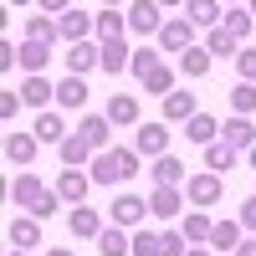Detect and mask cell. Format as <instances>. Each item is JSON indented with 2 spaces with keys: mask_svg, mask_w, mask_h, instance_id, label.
Listing matches in <instances>:
<instances>
[{
  "mask_svg": "<svg viewBox=\"0 0 256 256\" xmlns=\"http://www.w3.org/2000/svg\"><path fill=\"white\" fill-rule=\"evenodd\" d=\"M138 169H144L138 148H102V154L88 164V174H92V184H123V180H134Z\"/></svg>",
  "mask_w": 256,
  "mask_h": 256,
  "instance_id": "1",
  "label": "cell"
},
{
  "mask_svg": "<svg viewBox=\"0 0 256 256\" xmlns=\"http://www.w3.org/2000/svg\"><path fill=\"white\" fill-rule=\"evenodd\" d=\"M164 6L159 0H128V36H159L164 31Z\"/></svg>",
  "mask_w": 256,
  "mask_h": 256,
  "instance_id": "2",
  "label": "cell"
},
{
  "mask_svg": "<svg viewBox=\"0 0 256 256\" xmlns=\"http://www.w3.org/2000/svg\"><path fill=\"white\" fill-rule=\"evenodd\" d=\"M195 31H200V26H195L184 10H180V16H169V20H164V31H159V52H174V56L190 52V46H195Z\"/></svg>",
  "mask_w": 256,
  "mask_h": 256,
  "instance_id": "3",
  "label": "cell"
},
{
  "mask_svg": "<svg viewBox=\"0 0 256 256\" xmlns=\"http://www.w3.org/2000/svg\"><path fill=\"white\" fill-rule=\"evenodd\" d=\"M220 195H226V174H210V169H205V174H190L184 180V200L200 205V210H210Z\"/></svg>",
  "mask_w": 256,
  "mask_h": 256,
  "instance_id": "4",
  "label": "cell"
},
{
  "mask_svg": "<svg viewBox=\"0 0 256 256\" xmlns=\"http://www.w3.org/2000/svg\"><path fill=\"white\" fill-rule=\"evenodd\" d=\"M169 138H174V134H169V123H164V118H154V123H138L134 148H138L144 159H164V154H169Z\"/></svg>",
  "mask_w": 256,
  "mask_h": 256,
  "instance_id": "5",
  "label": "cell"
},
{
  "mask_svg": "<svg viewBox=\"0 0 256 256\" xmlns=\"http://www.w3.org/2000/svg\"><path fill=\"white\" fill-rule=\"evenodd\" d=\"M52 190L62 195V205H88V190H92V174H88V169H62Z\"/></svg>",
  "mask_w": 256,
  "mask_h": 256,
  "instance_id": "6",
  "label": "cell"
},
{
  "mask_svg": "<svg viewBox=\"0 0 256 256\" xmlns=\"http://www.w3.org/2000/svg\"><path fill=\"white\" fill-rule=\"evenodd\" d=\"M6 195H10L16 205H20V216H31V210L41 205V195H46V184H41L36 174H16V180L6 184Z\"/></svg>",
  "mask_w": 256,
  "mask_h": 256,
  "instance_id": "7",
  "label": "cell"
},
{
  "mask_svg": "<svg viewBox=\"0 0 256 256\" xmlns=\"http://www.w3.org/2000/svg\"><path fill=\"white\" fill-rule=\"evenodd\" d=\"M56 154H62V164H67V169H88V164L98 159V148H92V144H88V138H82L77 128H72V134L56 144Z\"/></svg>",
  "mask_w": 256,
  "mask_h": 256,
  "instance_id": "8",
  "label": "cell"
},
{
  "mask_svg": "<svg viewBox=\"0 0 256 256\" xmlns=\"http://www.w3.org/2000/svg\"><path fill=\"white\" fill-rule=\"evenodd\" d=\"M108 216H113V226L134 230V226H144V216H148V200H144V195H118Z\"/></svg>",
  "mask_w": 256,
  "mask_h": 256,
  "instance_id": "9",
  "label": "cell"
},
{
  "mask_svg": "<svg viewBox=\"0 0 256 256\" xmlns=\"http://www.w3.org/2000/svg\"><path fill=\"white\" fill-rule=\"evenodd\" d=\"M180 210H184V195L174 184H154V195H148V216H159V220H180Z\"/></svg>",
  "mask_w": 256,
  "mask_h": 256,
  "instance_id": "10",
  "label": "cell"
},
{
  "mask_svg": "<svg viewBox=\"0 0 256 256\" xmlns=\"http://www.w3.org/2000/svg\"><path fill=\"white\" fill-rule=\"evenodd\" d=\"M67 226H72V236H77V241H98L102 230H108V226H102V216H98L92 205H72V216H67Z\"/></svg>",
  "mask_w": 256,
  "mask_h": 256,
  "instance_id": "11",
  "label": "cell"
},
{
  "mask_svg": "<svg viewBox=\"0 0 256 256\" xmlns=\"http://www.w3.org/2000/svg\"><path fill=\"white\" fill-rule=\"evenodd\" d=\"M6 236H10V251H31V246H41V220L36 216H16L6 226Z\"/></svg>",
  "mask_w": 256,
  "mask_h": 256,
  "instance_id": "12",
  "label": "cell"
},
{
  "mask_svg": "<svg viewBox=\"0 0 256 256\" xmlns=\"http://www.w3.org/2000/svg\"><path fill=\"white\" fill-rule=\"evenodd\" d=\"M20 102H26V108H36V113H46L52 102H56V82H46V77H26V82H20Z\"/></svg>",
  "mask_w": 256,
  "mask_h": 256,
  "instance_id": "13",
  "label": "cell"
},
{
  "mask_svg": "<svg viewBox=\"0 0 256 256\" xmlns=\"http://www.w3.org/2000/svg\"><path fill=\"white\" fill-rule=\"evenodd\" d=\"M241 241H246V226L241 220H216V230H210V251H220V256H236Z\"/></svg>",
  "mask_w": 256,
  "mask_h": 256,
  "instance_id": "14",
  "label": "cell"
},
{
  "mask_svg": "<svg viewBox=\"0 0 256 256\" xmlns=\"http://www.w3.org/2000/svg\"><path fill=\"white\" fill-rule=\"evenodd\" d=\"M98 67H102V52L92 46V41L67 46V72H72V77H88V72H98Z\"/></svg>",
  "mask_w": 256,
  "mask_h": 256,
  "instance_id": "15",
  "label": "cell"
},
{
  "mask_svg": "<svg viewBox=\"0 0 256 256\" xmlns=\"http://www.w3.org/2000/svg\"><path fill=\"white\" fill-rule=\"evenodd\" d=\"M36 148H41V138H36V134H20V128H10V134H6V159H10V164H20V169L36 159Z\"/></svg>",
  "mask_w": 256,
  "mask_h": 256,
  "instance_id": "16",
  "label": "cell"
},
{
  "mask_svg": "<svg viewBox=\"0 0 256 256\" xmlns=\"http://www.w3.org/2000/svg\"><path fill=\"white\" fill-rule=\"evenodd\" d=\"M220 138H226L230 148H241V154H246V148H256V123H251V118H241V113H230V118H226V128H220Z\"/></svg>",
  "mask_w": 256,
  "mask_h": 256,
  "instance_id": "17",
  "label": "cell"
},
{
  "mask_svg": "<svg viewBox=\"0 0 256 256\" xmlns=\"http://www.w3.org/2000/svg\"><path fill=\"white\" fill-rule=\"evenodd\" d=\"M56 26H62V41H67V46H77V41H88V31H98V16H88V10H67Z\"/></svg>",
  "mask_w": 256,
  "mask_h": 256,
  "instance_id": "18",
  "label": "cell"
},
{
  "mask_svg": "<svg viewBox=\"0 0 256 256\" xmlns=\"http://www.w3.org/2000/svg\"><path fill=\"white\" fill-rule=\"evenodd\" d=\"M77 134H82V138H88L98 154H102V148H108V134H113V118H108V113H82Z\"/></svg>",
  "mask_w": 256,
  "mask_h": 256,
  "instance_id": "19",
  "label": "cell"
},
{
  "mask_svg": "<svg viewBox=\"0 0 256 256\" xmlns=\"http://www.w3.org/2000/svg\"><path fill=\"white\" fill-rule=\"evenodd\" d=\"M102 72H108V77H118V72H128V62H134V46H128V41L123 36H113V41H102Z\"/></svg>",
  "mask_w": 256,
  "mask_h": 256,
  "instance_id": "20",
  "label": "cell"
},
{
  "mask_svg": "<svg viewBox=\"0 0 256 256\" xmlns=\"http://www.w3.org/2000/svg\"><path fill=\"white\" fill-rule=\"evenodd\" d=\"M108 118H113V128H138V98L134 92H113L108 98Z\"/></svg>",
  "mask_w": 256,
  "mask_h": 256,
  "instance_id": "21",
  "label": "cell"
},
{
  "mask_svg": "<svg viewBox=\"0 0 256 256\" xmlns=\"http://www.w3.org/2000/svg\"><path fill=\"white\" fill-rule=\"evenodd\" d=\"M236 164H241V148H230L226 138H216V144L205 148V169H210V174H230Z\"/></svg>",
  "mask_w": 256,
  "mask_h": 256,
  "instance_id": "22",
  "label": "cell"
},
{
  "mask_svg": "<svg viewBox=\"0 0 256 256\" xmlns=\"http://www.w3.org/2000/svg\"><path fill=\"white\" fill-rule=\"evenodd\" d=\"M195 113H200V102H195V92H180V88H174V92L164 98V123H190Z\"/></svg>",
  "mask_w": 256,
  "mask_h": 256,
  "instance_id": "23",
  "label": "cell"
},
{
  "mask_svg": "<svg viewBox=\"0 0 256 256\" xmlns=\"http://www.w3.org/2000/svg\"><path fill=\"white\" fill-rule=\"evenodd\" d=\"M31 134H36L41 144H62V138L72 134V128L62 123V113H56V108H46V113H36V123H31Z\"/></svg>",
  "mask_w": 256,
  "mask_h": 256,
  "instance_id": "24",
  "label": "cell"
},
{
  "mask_svg": "<svg viewBox=\"0 0 256 256\" xmlns=\"http://www.w3.org/2000/svg\"><path fill=\"white\" fill-rule=\"evenodd\" d=\"M210 62H216V56H210L205 46H190V52H180V56H174V67H180V77H190V82H200V77L210 72Z\"/></svg>",
  "mask_w": 256,
  "mask_h": 256,
  "instance_id": "25",
  "label": "cell"
},
{
  "mask_svg": "<svg viewBox=\"0 0 256 256\" xmlns=\"http://www.w3.org/2000/svg\"><path fill=\"white\" fill-rule=\"evenodd\" d=\"M56 108H88V77H62L56 82Z\"/></svg>",
  "mask_w": 256,
  "mask_h": 256,
  "instance_id": "26",
  "label": "cell"
},
{
  "mask_svg": "<svg viewBox=\"0 0 256 256\" xmlns=\"http://www.w3.org/2000/svg\"><path fill=\"white\" fill-rule=\"evenodd\" d=\"M174 82H180V67H169V62H159V67H154V72L144 77V92H148V98H169V92H174Z\"/></svg>",
  "mask_w": 256,
  "mask_h": 256,
  "instance_id": "27",
  "label": "cell"
},
{
  "mask_svg": "<svg viewBox=\"0 0 256 256\" xmlns=\"http://www.w3.org/2000/svg\"><path fill=\"white\" fill-rule=\"evenodd\" d=\"M184 138H190V144H200V148H210V144L220 138V123L210 118V113H195V118L184 123Z\"/></svg>",
  "mask_w": 256,
  "mask_h": 256,
  "instance_id": "28",
  "label": "cell"
},
{
  "mask_svg": "<svg viewBox=\"0 0 256 256\" xmlns=\"http://www.w3.org/2000/svg\"><path fill=\"white\" fill-rule=\"evenodd\" d=\"M26 41H41V46H62V26H56V16H31V20H26Z\"/></svg>",
  "mask_w": 256,
  "mask_h": 256,
  "instance_id": "29",
  "label": "cell"
},
{
  "mask_svg": "<svg viewBox=\"0 0 256 256\" xmlns=\"http://www.w3.org/2000/svg\"><path fill=\"white\" fill-rule=\"evenodd\" d=\"M220 10H226L220 0H184V16L195 20V26H205V31H210V26H220V20H226Z\"/></svg>",
  "mask_w": 256,
  "mask_h": 256,
  "instance_id": "30",
  "label": "cell"
},
{
  "mask_svg": "<svg viewBox=\"0 0 256 256\" xmlns=\"http://www.w3.org/2000/svg\"><path fill=\"white\" fill-rule=\"evenodd\" d=\"M52 52H56V46H41V41H20V67H26V77H41V72H46Z\"/></svg>",
  "mask_w": 256,
  "mask_h": 256,
  "instance_id": "31",
  "label": "cell"
},
{
  "mask_svg": "<svg viewBox=\"0 0 256 256\" xmlns=\"http://www.w3.org/2000/svg\"><path fill=\"white\" fill-rule=\"evenodd\" d=\"M98 251H102V256H134V236H128L123 226H108V230L98 236Z\"/></svg>",
  "mask_w": 256,
  "mask_h": 256,
  "instance_id": "32",
  "label": "cell"
},
{
  "mask_svg": "<svg viewBox=\"0 0 256 256\" xmlns=\"http://www.w3.org/2000/svg\"><path fill=\"white\" fill-rule=\"evenodd\" d=\"M205 52H210V56H241V41L230 36L226 26H210V31H205Z\"/></svg>",
  "mask_w": 256,
  "mask_h": 256,
  "instance_id": "33",
  "label": "cell"
},
{
  "mask_svg": "<svg viewBox=\"0 0 256 256\" xmlns=\"http://www.w3.org/2000/svg\"><path fill=\"white\" fill-rule=\"evenodd\" d=\"M184 180H190V174H184V164H180L174 154H164V159H154V184H174V190H180Z\"/></svg>",
  "mask_w": 256,
  "mask_h": 256,
  "instance_id": "34",
  "label": "cell"
},
{
  "mask_svg": "<svg viewBox=\"0 0 256 256\" xmlns=\"http://www.w3.org/2000/svg\"><path fill=\"white\" fill-rule=\"evenodd\" d=\"M184 241L190 246H210V230H216V220H210V216H184Z\"/></svg>",
  "mask_w": 256,
  "mask_h": 256,
  "instance_id": "35",
  "label": "cell"
},
{
  "mask_svg": "<svg viewBox=\"0 0 256 256\" xmlns=\"http://www.w3.org/2000/svg\"><path fill=\"white\" fill-rule=\"evenodd\" d=\"M230 113H241V118L256 113V82H236L230 88Z\"/></svg>",
  "mask_w": 256,
  "mask_h": 256,
  "instance_id": "36",
  "label": "cell"
},
{
  "mask_svg": "<svg viewBox=\"0 0 256 256\" xmlns=\"http://www.w3.org/2000/svg\"><path fill=\"white\" fill-rule=\"evenodd\" d=\"M123 31H128V10H98V36L102 41H113Z\"/></svg>",
  "mask_w": 256,
  "mask_h": 256,
  "instance_id": "37",
  "label": "cell"
},
{
  "mask_svg": "<svg viewBox=\"0 0 256 256\" xmlns=\"http://www.w3.org/2000/svg\"><path fill=\"white\" fill-rule=\"evenodd\" d=\"M220 26L236 36L241 46H246V36H251V26H256V16H251V10H226V20H220Z\"/></svg>",
  "mask_w": 256,
  "mask_h": 256,
  "instance_id": "38",
  "label": "cell"
},
{
  "mask_svg": "<svg viewBox=\"0 0 256 256\" xmlns=\"http://www.w3.org/2000/svg\"><path fill=\"white\" fill-rule=\"evenodd\" d=\"M134 256H164V230H134Z\"/></svg>",
  "mask_w": 256,
  "mask_h": 256,
  "instance_id": "39",
  "label": "cell"
},
{
  "mask_svg": "<svg viewBox=\"0 0 256 256\" xmlns=\"http://www.w3.org/2000/svg\"><path fill=\"white\" fill-rule=\"evenodd\" d=\"M154 67H159V52H148V46H138V52H134V62H128V72H134L138 82L154 72Z\"/></svg>",
  "mask_w": 256,
  "mask_h": 256,
  "instance_id": "40",
  "label": "cell"
},
{
  "mask_svg": "<svg viewBox=\"0 0 256 256\" xmlns=\"http://www.w3.org/2000/svg\"><path fill=\"white\" fill-rule=\"evenodd\" d=\"M190 251V241H184V230H174V226H164V256H184Z\"/></svg>",
  "mask_w": 256,
  "mask_h": 256,
  "instance_id": "41",
  "label": "cell"
},
{
  "mask_svg": "<svg viewBox=\"0 0 256 256\" xmlns=\"http://www.w3.org/2000/svg\"><path fill=\"white\" fill-rule=\"evenodd\" d=\"M236 72H241V82H256V46H241V56H236Z\"/></svg>",
  "mask_w": 256,
  "mask_h": 256,
  "instance_id": "42",
  "label": "cell"
},
{
  "mask_svg": "<svg viewBox=\"0 0 256 256\" xmlns=\"http://www.w3.org/2000/svg\"><path fill=\"white\" fill-rule=\"evenodd\" d=\"M56 210H62V195H56V190H46V195H41V205L31 210V216H36V220H52Z\"/></svg>",
  "mask_w": 256,
  "mask_h": 256,
  "instance_id": "43",
  "label": "cell"
},
{
  "mask_svg": "<svg viewBox=\"0 0 256 256\" xmlns=\"http://www.w3.org/2000/svg\"><path fill=\"white\" fill-rule=\"evenodd\" d=\"M16 113H20V92H0V118L10 123Z\"/></svg>",
  "mask_w": 256,
  "mask_h": 256,
  "instance_id": "44",
  "label": "cell"
},
{
  "mask_svg": "<svg viewBox=\"0 0 256 256\" xmlns=\"http://www.w3.org/2000/svg\"><path fill=\"white\" fill-rule=\"evenodd\" d=\"M236 220H241L246 230H256V195H246V200H241V216H236Z\"/></svg>",
  "mask_w": 256,
  "mask_h": 256,
  "instance_id": "45",
  "label": "cell"
},
{
  "mask_svg": "<svg viewBox=\"0 0 256 256\" xmlns=\"http://www.w3.org/2000/svg\"><path fill=\"white\" fill-rule=\"evenodd\" d=\"M36 6H41V10H52V16L62 20V16H67V10H72V0H36Z\"/></svg>",
  "mask_w": 256,
  "mask_h": 256,
  "instance_id": "46",
  "label": "cell"
},
{
  "mask_svg": "<svg viewBox=\"0 0 256 256\" xmlns=\"http://www.w3.org/2000/svg\"><path fill=\"white\" fill-rule=\"evenodd\" d=\"M236 256H256V236H246V241L236 246Z\"/></svg>",
  "mask_w": 256,
  "mask_h": 256,
  "instance_id": "47",
  "label": "cell"
},
{
  "mask_svg": "<svg viewBox=\"0 0 256 256\" xmlns=\"http://www.w3.org/2000/svg\"><path fill=\"white\" fill-rule=\"evenodd\" d=\"M159 6H164V10H184V0H159Z\"/></svg>",
  "mask_w": 256,
  "mask_h": 256,
  "instance_id": "48",
  "label": "cell"
},
{
  "mask_svg": "<svg viewBox=\"0 0 256 256\" xmlns=\"http://www.w3.org/2000/svg\"><path fill=\"white\" fill-rule=\"evenodd\" d=\"M184 256H210V246H190V251H184Z\"/></svg>",
  "mask_w": 256,
  "mask_h": 256,
  "instance_id": "49",
  "label": "cell"
},
{
  "mask_svg": "<svg viewBox=\"0 0 256 256\" xmlns=\"http://www.w3.org/2000/svg\"><path fill=\"white\" fill-rule=\"evenodd\" d=\"M46 256H72V251H67V246H52V251H46Z\"/></svg>",
  "mask_w": 256,
  "mask_h": 256,
  "instance_id": "50",
  "label": "cell"
},
{
  "mask_svg": "<svg viewBox=\"0 0 256 256\" xmlns=\"http://www.w3.org/2000/svg\"><path fill=\"white\" fill-rule=\"evenodd\" d=\"M10 6H16V10H26V6H36V0H10Z\"/></svg>",
  "mask_w": 256,
  "mask_h": 256,
  "instance_id": "51",
  "label": "cell"
},
{
  "mask_svg": "<svg viewBox=\"0 0 256 256\" xmlns=\"http://www.w3.org/2000/svg\"><path fill=\"white\" fill-rule=\"evenodd\" d=\"M98 6H102V10H113V6H123V0H98Z\"/></svg>",
  "mask_w": 256,
  "mask_h": 256,
  "instance_id": "52",
  "label": "cell"
},
{
  "mask_svg": "<svg viewBox=\"0 0 256 256\" xmlns=\"http://www.w3.org/2000/svg\"><path fill=\"white\" fill-rule=\"evenodd\" d=\"M246 164H251V169H256V148H246Z\"/></svg>",
  "mask_w": 256,
  "mask_h": 256,
  "instance_id": "53",
  "label": "cell"
},
{
  "mask_svg": "<svg viewBox=\"0 0 256 256\" xmlns=\"http://www.w3.org/2000/svg\"><path fill=\"white\" fill-rule=\"evenodd\" d=\"M220 6H246V0H220Z\"/></svg>",
  "mask_w": 256,
  "mask_h": 256,
  "instance_id": "54",
  "label": "cell"
},
{
  "mask_svg": "<svg viewBox=\"0 0 256 256\" xmlns=\"http://www.w3.org/2000/svg\"><path fill=\"white\" fill-rule=\"evenodd\" d=\"M246 10H251V16H256V0H246Z\"/></svg>",
  "mask_w": 256,
  "mask_h": 256,
  "instance_id": "55",
  "label": "cell"
},
{
  "mask_svg": "<svg viewBox=\"0 0 256 256\" xmlns=\"http://www.w3.org/2000/svg\"><path fill=\"white\" fill-rule=\"evenodd\" d=\"M10 256H26V251H10Z\"/></svg>",
  "mask_w": 256,
  "mask_h": 256,
  "instance_id": "56",
  "label": "cell"
}]
</instances>
